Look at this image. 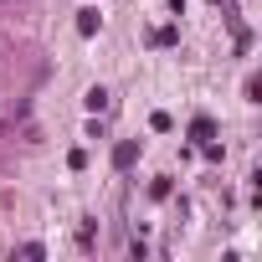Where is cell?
Wrapping results in <instances>:
<instances>
[{"instance_id":"1","label":"cell","mask_w":262,"mask_h":262,"mask_svg":"<svg viewBox=\"0 0 262 262\" xmlns=\"http://www.w3.org/2000/svg\"><path fill=\"white\" fill-rule=\"evenodd\" d=\"M134 160H139V139H118L113 144V170H128Z\"/></svg>"},{"instance_id":"2","label":"cell","mask_w":262,"mask_h":262,"mask_svg":"<svg viewBox=\"0 0 262 262\" xmlns=\"http://www.w3.org/2000/svg\"><path fill=\"white\" fill-rule=\"evenodd\" d=\"M98 26H103L98 11H77V36H98Z\"/></svg>"},{"instance_id":"3","label":"cell","mask_w":262,"mask_h":262,"mask_svg":"<svg viewBox=\"0 0 262 262\" xmlns=\"http://www.w3.org/2000/svg\"><path fill=\"white\" fill-rule=\"evenodd\" d=\"M211 134H216V123H211L206 113H201V118H190V139H195V144H206Z\"/></svg>"},{"instance_id":"4","label":"cell","mask_w":262,"mask_h":262,"mask_svg":"<svg viewBox=\"0 0 262 262\" xmlns=\"http://www.w3.org/2000/svg\"><path fill=\"white\" fill-rule=\"evenodd\" d=\"M82 103H88V113H103V108H108V88H88Z\"/></svg>"},{"instance_id":"5","label":"cell","mask_w":262,"mask_h":262,"mask_svg":"<svg viewBox=\"0 0 262 262\" xmlns=\"http://www.w3.org/2000/svg\"><path fill=\"white\" fill-rule=\"evenodd\" d=\"M149 41H155V47H175V41H180V31H175V26H160Z\"/></svg>"},{"instance_id":"6","label":"cell","mask_w":262,"mask_h":262,"mask_svg":"<svg viewBox=\"0 0 262 262\" xmlns=\"http://www.w3.org/2000/svg\"><path fill=\"white\" fill-rule=\"evenodd\" d=\"M170 190H175V185H170V175H160V180L149 185V195H155V201H170Z\"/></svg>"},{"instance_id":"7","label":"cell","mask_w":262,"mask_h":262,"mask_svg":"<svg viewBox=\"0 0 262 262\" xmlns=\"http://www.w3.org/2000/svg\"><path fill=\"white\" fill-rule=\"evenodd\" d=\"M149 128H160V134H165V128H175V118L160 108V113H149Z\"/></svg>"}]
</instances>
